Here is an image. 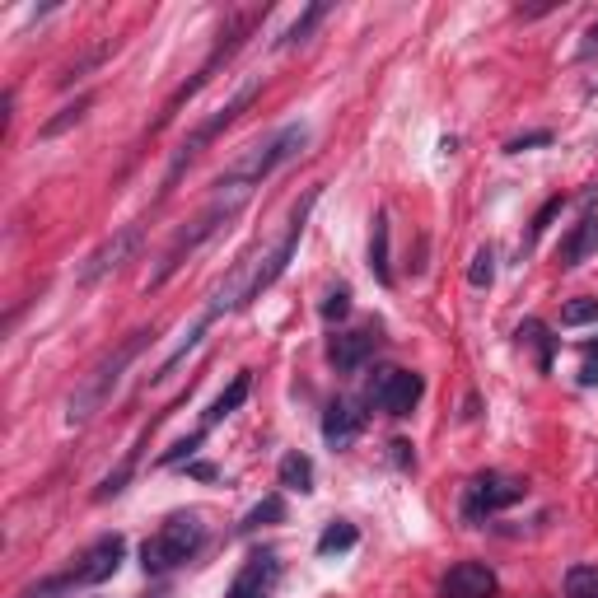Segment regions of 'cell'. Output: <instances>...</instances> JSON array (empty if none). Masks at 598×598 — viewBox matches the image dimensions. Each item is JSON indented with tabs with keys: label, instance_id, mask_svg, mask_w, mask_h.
<instances>
[{
	"label": "cell",
	"instance_id": "cell-3",
	"mask_svg": "<svg viewBox=\"0 0 598 598\" xmlns=\"http://www.w3.org/2000/svg\"><path fill=\"white\" fill-rule=\"evenodd\" d=\"M201 542H206V524H201V514H173L164 524L141 542V566L145 575H169L178 570L183 561L201 552Z\"/></svg>",
	"mask_w": 598,
	"mask_h": 598
},
{
	"label": "cell",
	"instance_id": "cell-18",
	"mask_svg": "<svg viewBox=\"0 0 598 598\" xmlns=\"http://www.w3.org/2000/svg\"><path fill=\"white\" fill-rule=\"evenodd\" d=\"M285 491H314V458L309 454H285L281 468H276Z\"/></svg>",
	"mask_w": 598,
	"mask_h": 598
},
{
	"label": "cell",
	"instance_id": "cell-11",
	"mask_svg": "<svg viewBox=\"0 0 598 598\" xmlns=\"http://www.w3.org/2000/svg\"><path fill=\"white\" fill-rule=\"evenodd\" d=\"M141 239H145V225H127V229H117V234H113L108 243H103L99 253H89V262L80 267V285H94L99 276L117 271L131 253H136V248H141Z\"/></svg>",
	"mask_w": 598,
	"mask_h": 598
},
{
	"label": "cell",
	"instance_id": "cell-12",
	"mask_svg": "<svg viewBox=\"0 0 598 598\" xmlns=\"http://www.w3.org/2000/svg\"><path fill=\"white\" fill-rule=\"evenodd\" d=\"M444 598H496V570L486 561H458L440 580Z\"/></svg>",
	"mask_w": 598,
	"mask_h": 598
},
{
	"label": "cell",
	"instance_id": "cell-7",
	"mask_svg": "<svg viewBox=\"0 0 598 598\" xmlns=\"http://www.w3.org/2000/svg\"><path fill=\"white\" fill-rule=\"evenodd\" d=\"M421 393H426V379L412 370H379L370 379V388H365L370 407H379L384 416H412Z\"/></svg>",
	"mask_w": 598,
	"mask_h": 598
},
{
	"label": "cell",
	"instance_id": "cell-5",
	"mask_svg": "<svg viewBox=\"0 0 598 598\" xmlns=\"http://www.w3.org/2000/svg\"><path fill=\"white\" fill-rule=\"evenodd\" d=\"M257 89H262V80H243L239 89H234V99L229 103H220V108H215L211 117H206V122H197V127L187 131V141L178 145V155H173V164H169V173H164V192H173V183H178V178H183V169L187 164H192V159L201 155V150H206V145L215 141V136H220V131L225 127H234V122H239L243 113H248V103L257 99Z\"/></svg>",
	"mask_w": 598,
	"mask_h": 598
},
{
	"label": "cell",
	"instance_id": "cell-2",
	"mask_svg": "<svg viewBox=\"0 0 598 598\" xmlns=\"http://www.w3.org/2000/svg\"><path fill=\"white\" fill-rule=\"evenodd\" d=\"M150 342H155V332H145V328H141V332H131L127 342L117 346V351H113L108 360H99V365H94V374H89L85 384L75 388L71 407H66V421H71V426H85L89 416H94V412L103 407V402L113 398V388L122 384V370H127L131 360L141 356V351H145Z\"/></svg>",
	"mask_w": 598,
	"mask_h": 598
},
{
	"label": "cell",
	"instance_id": "cell-17",
	"mask_svg": "<svg viewBox=\"0 0 598 598\" xmlns=\"http://www.w3.org/2000/svg\"><path fill=\"white\" fill-rule=\"evenodd\" d=\"M370 271L379 285H393V262H388V215H374V239H370Z\"/></svg>",
	"mask_w": 598,
	"mask_h": 598
},
{
	"label": "cell",
	"instance_id": "cell-29",
	"mask_svg": "<svg viewBox=\"0 0 598 598\" xmlns=\"http://www.w3.org/2000/svg\"><path fill=\"white\" fill-rule=\"evenodd\" d=\"M547 141H552V131H533V136H519V141H510L505 150H510V155H524L528 145H547Z\"/></svg>",
	"mask_w": 598,
	"mask_h": 598
},
{
	"label": "cell",
	"instance_id": "cell-19",
	"mask_svg": "<svg viewBox=\"0 0 598 598\" xmlns=\"http://www.w3.org/2000/svg\"><path fill=\"white\" fill-rule=\"evenodd\" d=\"M356 547V524H346V519H332L323 528V538H318V556H332V552H351Z\"/></svg>",
	"mask_w": 598,
	"mask_h": 598
},
{
	"label": "cell",
	"instance_id": "cell-6",
	"mask_svg": "<svg viewBox=\"0 0 598 598\" xmlns=\"http://www.w3.org/2000/svg\"><path fill=\"white\" fill-rule=\"evenodd\" d=\"M524 491L528 486L519 482V477H510V472H482V477H472L468 482L463 519H468V524H482L486 514H500V510H510V505H519Z\"/></svg>",
	"mask_w": 598,
	"mask_h": 598
},
{
	"label": "cell",
	"instance_id": "cell-21",
	"mask_svg": "<svg viewBox=\"0 0 598 598\" xmlns=\"http://www.w3.org/2000/svg\"><path fill=\"white\" fill-rule=\"evenodd\" d=\"M566 598H598V566H570Z\"/></svg>",
	"mask_w": 598,
	"mask_h": 598
},
{
	"label": "cell",
	"instance_id": "cell-13",
	"mask_svg": "<svg viewBox=\"0 0 598 598\" xmlns=\"http://www.w3.org/2000/svg\"><path fill=\"white\" fill-rule=\"evenodd\" d=\"M360 430H365V412H360L356 402L337 398L323 412V440L332 444V449H351V444L360 440Z\"/></svg>",
	"mask_w": 598,
	"mask_h": 598
},
{
	"label": "cell",
	"instance_id": "cell-14",
	"mask_svg": "<svg viewBox=\"0 0 598 598\" xmlns=\"http://www.w3.org/2000/svg\"><path fill=\"white\" fill-rule=\"evenodd\" d=\"M374 346H379V337H374L370 328H356V332H342V337H332L328 346V360L337 365L342 374H356L365 360L374 356Z\"/></svg>",
	"mask_w": 598,
	"mask_h": 598
},
{
	"label": "cell",
	"instance_id": "cell-8",
	"mask_svg": "<svg viewBox=\"0 0 598 598\" xmlns=\"http://www.w3.org/2000/svg\"><path fill=\"white\" fill-rule=\"evenodd\" d=\"M122 556H127V538H122V533H108V538H99L71 570H66V575H61V584H66V589H75V584H103V580H113L117 566H122Z\"/></svg>",
	"mask_w": 598,
	"mask_h": 598
},
{
	"label": "cell",
	"instance_id": "cell-28",
	"mask_svg": "<svg viewBox=\"0 0 598 598\" xmlns=\"http://www.w3.org/2000/svg\"><path fill=\"white\" fill-rule=\"evenodd\" d=\"M346 314H351V290H346V285H337V290L323 299V318H328V323H337V318H346Z\"/></svg>",
	"mask_w": 598,
	"mask_h": 598
},
{
	"label": "cell",
	"instance_id": "cell-20",
	"mask_svg": "<svg viewBox=\"0 0 598 598\" xmlns=\"http://www.w3.org/2000/svg\"><path fill=\"white\" fill-rule=\"evenodd\" d=\"M328 10H332V5H309V10H304V15H299L295 24H290V29H285L281 47H295V43H304V38H309V33H314L318 24H323V19H328Z\"/></svg>",
	"mask_w": 598,
	"mask_h": 598
},
{
	"label": "cell",
	"instance_id": "cell-30",
	"mask_svg": "<svg viewBox=\"0 0 598 598\" xmlns=\"http://www.w3.org/2000/svg\"><path fill=\"white\" fill-rule=\"evenodd\" d=\"M393 458H398L402 468H412V463H416V454H412V444H407V440H393Z\"/></svg>",
	"mask_w": 598,
	"mask_h": 598
},
{
	"label": "cell",
	"instance_id": "cell-10",
	"mask_svg": "<svg viewBox=\"0 0 598 598\" xmlns=\"http://www.w3.org/2000/svg\"><path fill=\"white\" fill-rule=\"evenodd\" d=\"M276 580H281V561H276V552H248V561L239 566V575L229 580L225 598H271V589H276Z\"/></svg>",
	"mask_w": 598,
	"mask_h": 598
},
{
	"label": "cell",
	"instance_id": "cell-4",
	"mask_svg": "<svg viewBox=\"0 0 598 598\" xmlns=\"http://www.w3.org/2000/svg\"><path fill=\"white\" fill-rule=\"evenodd\" d=\"M304 145H309V127H304V122H290V127H281L276 136H267L262 145H248V150H243V155L234 159L220 178H225V183L257 187L262 178H271V173L281 169V164H290Z\"/></svg>",
	"mask_w": 598,
	"mask_h": 598
},
{
	"label": "cell",
	"instance_id": "cell-15",
	"mask_svg": "<svg viewBox=\"0 0 598 598\" xmlns=\"http://www.w3.org/2000/svg\"><path fill=\"white\" fill-rule=\"evenodd\" d=\"M248 393H253V374H248V370L234 374V384H229L225 393H220V398H215L211 407H206V416H201V430L211 435V426H220V421H225L229 412H239L243 402H248Z\"/></svg>",
	"mask_w": 598,
	"mask_h": 598
},
{
	"label": "cell",
	"instance_id": "cell-22",
	"mask_svg": "<svg viewBox=\"0 0 598 598\" xmlns=\"http://www.w3.org/2000/svg\"><path fill=\"white\" fill-rule=\"evenodd\" d=\"M89 103H94V99H89V94H80V99H75L71 108H61V113L52 117V122H43V141H52V136H61V131H66V127H75V122H80V117L89 113Z\"/></svg>",
	"mask_w": 598,
	"mask_h": 598
},
{
	"label": "cell",
	"instance_id": "cell-1",
	"mask_svg": "<svg viewBox=\"0 0 598 598\" xmlns=\"http://www.w3.org/2000/svg\"><path fill=\"white\" fill-rule=\"evenodd\" d=\"M248 197H253V187H243V183H225V178H215V197L206 201V211H201L197 220H192V225H187L183 234H178V239L169 243V253L159 257V271L150 276V285H145V290H159V285L169 281L173 271L183 267V262H187L192 253H197L201 243L215 239V234H220V229H225L229 220H234V215H239L243 206H248Z\"/></svg>",
	"mask_w": 598,
	"mask_h": 598
},
{
	"label": "cell",
	"instance_id": "cell-25",
	"mask_svg": "<svg viewBox=\"0 0 598 598\" xmlns=\"http://www.w3.org/2000/svg\"><path fill=\"white\" fill-rule=\"evenodd\" d=\"M561 323L566 328H584V323H598V299H570L561 309Z\"/></svg>",
	"mask_w": 598,
	"mask_h": 598
},
{
	"label": "cell",
	"instance_id": "cell-23",
	"mask_svg": "<svg viewBox=\"0 0 598 598\" xmlns=\"http://www.w3.org/2000/svg\"><path fill=\"white\" fill-rule=\"evenodd\" d=\"M285 519V500L281 496H267L262 500V505H257V510H248V519H243V533H253V528H262V524H281Z\"/></svg>",
	"mask_w": 598,
	"mask_h": 598
},
{
	"label": "cell",
	"instance_id": "cell-24",
	"mask_svg": "<svg viewBox=\"0 0 598 598\" xmlns=\"http://www.w3.org/2000/svg\"><path fill=\"white\" fill-rule=\"evenodd\" d=\"M519 342L538 346V360H542V370H547V365H552V337H547V328H542L538 318H528L524 328H519Z\"/></svg>",
	"mask_w": 598,
	"mask_h": 598
},
{
	"label": "cell",
	"instance_id": "cell-9",
	"mask_svg": "<svg viewBox=\"0 0 598 598\" xmlns=\"http://www.w3.org/2000/svg\"><path fill=\"white\" fill-rule=\"evenodd\" d=\"M253 24H257V15H253V10H248V15H234V24H229V29L220 33L225 43L215 47L211 57L201 61V71L192 75V80H187V85H183V89H178V94H173V99H169V113H164V122H169V117L178 113V103H183V99H192V94H197V89L206 85V80H211V75H215V66H220V61H229V57H234V52H239V47H243V38L253 33Z\"/></svg>",
	"mask_w": 598,
	"mask_h": 598
},
{
	"label": "cell",
	"instance_id": "cell-27",
	"mask_svg": "<svg viewBox=\"0 0 598 598\" xmlns=\"http://www.w3.org/2000/svg\"><path fill=\"white\" fill-rule=\"evenodd\" d=\"M491 276H496V253H491V248H482V253L472 257L468 281H472V285H491Z\"/></svg>",
	"mask_w": 598,
	"mask_h": 598
},
{
	"label": "cell",
	"instance_id": "cell-26",
	"mask_svg": "<svg viewBox=\"0 0 598 598\" xmlns=\"http://www.w3.org/2000/svg\"><path fill=\"white\" fill-rule=\"evenodd\" d=\"M201 440H206V430H197V435H187V440H178V444L169 449V454L159 458V468H173V463H183V458H192V454L201 449Z\"/></svg>",
	"mask_w": 598,
	"mask_h": 598
},
{
	"label": "cell",
	"instance_id": "cell-16",
	"mask_svg": "<svg viewBox=\"0 0 598 598\" xmlns=\"http://www.w3.org/2000/svg\"><path fill=\"white\" fill-rule=\"evenodd\" d=\"M589 253H598V215L594 211H584V220L566 239V248H561V267H580Z\"/></svg>",
	"mask_w": 598,
	"mask_h": 598
}]
</instances>
